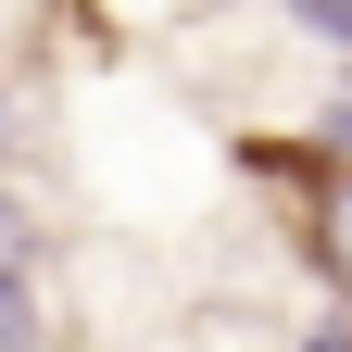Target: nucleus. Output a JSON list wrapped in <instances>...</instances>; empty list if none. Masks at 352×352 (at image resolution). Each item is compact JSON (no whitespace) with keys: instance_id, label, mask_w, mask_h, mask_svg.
I'll return each mask as SVG.
<instances>
[{"instance_id":"obj_1","label":"nucleus","mask_w":352,"mask_h":352,"mask_svg":"<svg viewBox=\"0 0 352 352\" xmlns=\"http://www.w3.org/2000/svg\"><path fill=\"white\" fill-rule=\"evenodd\" d=\"M0 352H38V277L0 264Z\"/></svg>"},{"instance_id":"obj_2","label":"nucleus","mask_w":352,"mask_h":352,"mask_svg":"<svg viewBox=\"0 0 352 352\" xmlns=\"http://www.w3.org/2000/svg\"><path fill=\"white\" fill-rule=\"evenodd\" d=\"M327 277L352 302V164H327Z\"/></svg>"},{"instance_id":"obj_3","label":"nucleus","mask_w":352,"mask_h":352,"mask_svg":"<svg viewBox=\"0 0 352 352\" xmlns=\"http://www.w3.org/2000/svg\"><path fill=\"white\" fill-rule=\"evenodd\" d=\"M277 13L315 38V51H340V63H352V0H277Z\"/></svg>"}]
</instances>
